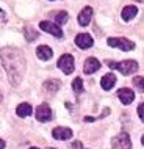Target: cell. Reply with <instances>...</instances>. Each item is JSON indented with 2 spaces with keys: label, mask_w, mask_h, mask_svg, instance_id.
<instances>
[{
  "label": "cell",
  "mask_w": 144,
  "mask_h": 149,
  "mask_svg": "<svg viewBox=\"0 0 144 149\" xmlns=\"http://www.w3.org/2000/svg\"><path fill=\"white\" fill-rule=\"evenodd\" d=\"M0 58H2V64L6 71L10 83L13 86H17L22 82V77L27 69L25 57L22 50L17 47H3L0 50Z\"/></svg>",
  "instance_id": "cell-1"
},
{
  "label": "cell",
  "mask_w": 144,
  "mask_h": 149,
  "mask_svg": "<svg viewBox=\"0 0 144 149\" xmlns=\"http://www.w3.org/2000/svg\"><path fill=\"white\" fill-rule=\"evenodd\" d=\"M24 35H25V39H27V41H35V39L36 38H38V31H36L35 29H33V27H25V30H24Z\"/></svg>",
  "instance_id": "cell-18"
},
{
  "label": "cell",
  "mask_w": 144,
  "mask_h": 149,
  "mask_svg": "<svg viewBox=\"0 0 144 149\" xmlns=\"http://www.w3.org/2000/svg\"><path fill=\"white\" fill-rule=\"evenodd\" d=\"M72 130L67 127H55L53 130H52V136H53L55 140H71L72 138Z\"/></svg>",
  "instance_id": "cell-10"
},
{
  "label": "cell",
  "mask_w": 144,
  "mask_h": 149,
  "mask_svg": "<svg viewBox=\"0 0 144 149\" xmlns=\"http://www.w3.org/2000/svg\"><path fill=\"white\" fill-rule=\"evenodd\" d=\"M0 102H2V93H0Z\"/></svg>",
  "instance_id": "cell-27"
},
{
  "label": "cell",
  "mask_w": 144,
  "mask_h": 149,
  "mask_svg": "<svg viewBox=\"0 0 144 149\" xmlns=\"http://www.w3.org/2000/svg\"><path fill=\"white\" fill-rule=\"evenodd\" d=\"M111 144L113 149H132V140L127 132H121L118 136H114Z\"/></svg>",
  "instance_id": "cell-4"
},
{
  "label": "cell",
  "mask_w": 144,
  "mask_h": 149,
  "mask_svg": "<svg viewBox=\"0 0 144 149\" xmlns=\"http://www.w3.org/2000/svg\"><path fill=\"white\" fill-rule=\"evenodd\" d=\"M67 19H69V14H67L66 11H60V13L55 16V24H57V25H63V24L67 22Z\"/></svg>",
  "instance_id": "cell-19"
},
{
  "label": "cell",
  "mask_w": 144,
  "mask_h": 149,
  "mask_svg": "<svg viewBox=\"0 0 144 149\" xmlns=\"http://www.w3.org/2000/svg\"><path fill=\"white\" fill-rule=\"evenodd\" d=\"M60 86H61L60 80H47V82L44 83V88H46L49 93H57L60 90Z\"/></svg>",
  "instance_id": "cell-17"
},
{
  "label": "cell",
  "mask_w": 144,
  "mask_h": 149,
  "mask_svg": "<svg viewBox=\"0 0 144 149\" xmlns=\"http://www.w3.org/2000/svg\"><path fill=\"white\" fill-rule=\"evenodd\" d=\"M141 143L144 144V135H143V138H141Z\"/></svg>",
  "instance_id": "cell-26"
},
{
  "label": "cell",
  "mask_w": 144,
  "mask_h": 149,
  "mask_svg": "<svg viewBox=\"0 0 144 149\" xmlns=\"http://www.w3.org/2000/svg\"><path fill=\"white\" fill-rule=\"evenodd\" d=\"M30 149H38V148H30Z\"/></svg>",
  "instance_id": "cell-29"
},
{
  "label": "cell",
  "mask_w": 144,
  "mask_h": 149,
  "mask_svg": "<svg viewBox=\"0 0 144 149\" xmlns=\"http://www.w3.org/2000/svg\"><path fill=\"white\" fill-rule=\"evenodd\" d=\"M107 42L110 47H118V49H121L124 52H129V50L135 49V44L125 38H108Z\"/></svg>",
  "instance_id": "cell-3"
},
{
  "label": "cell",
  "mask_w": 144,
  "mask_h": 149,
  "mask_svg": "<svg viewBox=\"0 0 144 149\" xmlns=\"http://www.w3.org/2000/svg\"><path fill=\"white\" fill-rule=\"evenodd\" d=\"M39 29H41L42 31H47V33H50V35L57 36V38H61V36H63V31H61V29H60V27L57 25V24H53V22L42 21L41 24H39Z\"/></svg>",
  "instance_id": "cell-6"
},
{
  "label": "cell",
  "mask_w": 144,
  "mask_h": 149,
  "mask_svg": "<svg viewBox=\"0 0 144 149\" xmlns=\"http://www.w3.org/2000/svg\"><path fill=\"white\" fill-rule=\"evenodd\" d=\"M133 85L138 91H144V77H135L133 79Z\"/></svg>",
  "instance_id": "cell-21"
},
{
  "label": "cell",
  "mask_w": 144,
  "mask_h": 149,
  "mask_svg": "<svg viewBox=\"0 0 144 149\" xmlns=\"http://www.w3.org/2000/svg\"><path fill=\"white\" fill-rule=\"evenodd\" d=\"M75 44H77L80 49H89V47L94 44V41H93V38H91V35L80 33V35L75 36Z\"/></svg>",
  "instance_id": "cell-8"
},
{
  "label": "cell",
  "mask_w": 144,
  "mask_h": 149,
  "mask_svg": "<svg viewBox=\"0 0 144 149\" xmlns=\"http://www.w3.org/2000/svg\"><path fill=\"white\" fill-rule=\"evenodd\" d=\"M100 69V63H99L97 58H88L85 61V66H83V71H85V74H94V72H97Z\"/></svg>",
  "instance_id": "cell-12"
},
{
  "label": "cell",
  "mask_w": 144,
  "mask_h": 149,
  "mask_svg": "<svg viewBox=\"0 0 144 149\" xmlns=\"http://www.w3.org/2000/svg\"><path fill=\"white\" fill-rule=\"evenodd\" d=\"M16 113H17V116H21V118H27V116H30L33 113V108H31L30 104L22 102L21 105H17V108H16Z\"/></svg>",
  "instance_id": "cell-14"
},
{
  "label": "cell",
  "mask_w": 144,
  "mask_h": 149,
  "mask_svg": "<svg viewBox=\"0 0 144 149\" xmlns=\"http://www.w3.org/2000/svg\"><path fill=\"white\" fill-rule=\"evenodd\" d=\"M58 68L61 69L64 74H72L74 72V57L69 54H64L61 58L58 60Z\"/></svg>",
  "instance_id": "cell-5"
},
{
  "label": "cell",
  "mask_w": 144,
  "mask_h": 149,
  "mask_svg": "<svg viewBox=\"0 0 144 149\" xmlns=\"http://www.w3.org/2000/svg\"><path fill=\"white\" fill-rule=\"evenodd\" d=\"M36 55H38L39 60H42V61H47V60L52 58L53 52H52V49H50V47H47V46H39L38 49H36Z\"/></svg>",
  "instance_id": "cell-13"
},
{
  "label": "cell",
  "mask_w": 144,
  "mask_h": 149,
  "mask_svg": "<svg viewBox=\"0 0 144 149\" xmlns=\"http://www.w3.org/2000/svg\"><path fill=\"white\" fill-rule=\"evenodd\" d=\"M0 19H3V21H5V13H3L2 10H0Z\"/></svg>",
  "instance_id": "cell-24"
},
{
  "label": "cell",
  "mask_w": 144,
  "mask_h": 149,
  "mask_svg": "<svg viewBox=\"0 0 144 149\" xmlns=\"http://www.w3.org/2000/svg\"><path fill=\"white\" fill-rule=\"evenodd\" d=\"M91 17H93V8L91 6H85L78 14V24L82 27H86L88 24L91 22Z\"/></svg>",
  "instance_id": "cell-11"
},
{
  "label": "cell",
  "mask_w": 144,
  "mask_h": 149,
  "mask_svg": "<svg viewBox=\"0 0 144 149\" xmlns=\"http://www.w3.org/2000/svg\"><path fill=\"white\" fill-rule=\"evenodd\" d=\"M135 2H144V0H135Z\"/></svg>",
  "instance_id": "cell-28"
},
{
  "label": "cell",
  "mask_w": 144,
  "mask_h": 149,
  "mask_svg": "<svg viewBox=\"0 0 144 149\" xmlns=\"http://www.w3.org/2000/svg\"><path fill=\"white\" fill-rule=\"evenodd\" d=\"M114 83H116V77H114V74H105L102 77V82H100V85H102V88L105 91H108V90H111V88L114 86Z\"/></svg>",
  "instance_id": "cell-15"
},
{
  "label": "cell",
  "mask_w": 144,
  "mask_h": 149,
  "mask_svg": "<svg viewBox=\"0 0 144 149\" xmlns=\"http://www.w3.org/2000/svg\"><path fill=\"white\" fill-rule=\"evenodd\" d=\"M72 90H74L75 93H83V80L77 77V79H74V82H72Z\"/></svg>",
  "instance_id": "cell-20"
},
{
  "label": "cell",
  "mask_w": 144,
  "mask_h": 149,
  "mask_svg": "<svg viewBox=\"0 0 144 149\" xmlns=\"http://www.w3.org/2000/svg\"><path fill=\"white\" fill-rule=\"evenodd\" d=\"M138 115H139V118H141V121L144 123V104H139L138 105Z\"/></svg>",
  "instance_id": "cell-22"
},
{
  "label": "cell",
  "mask_w": 144,
  "mask_h": 149,
  "mask_svg": "<svg viewBox=\"0 0 144 149\" xmlns=\"http://www.w3.org/2000/svg\"><path fill=\"white\" fill-rule=\"evenodd\" d=\"M72 148H74V149H83V146H82V143H80V141H75L74 144H72Z\"/></svg>",
  "instance_id": "cell-23"
},
{
  "label": "cell",
  "mask_w": 144,
  "mask_h": 149,
  "mask_svg": "<svg viewBox=\"0 0 144 149\" xmlns=\"http://www.w3.org/2000/svg\"><path fill=\"white\" fill-rule=\"evenodd\" d=\"M118 97L121 99L124 105H129L135 100V93L130 88H121V90H118Z\"/></svg>",
  "instance_id": "cell-9"
},
{
  "label": "cell",
  "mask_w": 144,
  "mask_h": 149,
  "mask_svg": "<svg viewBox=\"0 0 144 149\" xmlns=\"http://www.w3.org/2000/svg\"><path fill=\"white\" fill-rule=\"evenodd\" d=\"M136 14H138V8L133 6V5L125 6L122 10V19H124V21H130V19H133Z\"/></svg>",
  "instance_id": "cell-16"
},
{
  "label": "cell",
  "mask_w": 144,
  "mask_h": 149,
  "mask_svg": "<svg viewBox=\"0 0 144 149\" xmlns=\"http://www.w3.org/2000/svg\"><path fill=\"white\" fill-rule=\"evenodd\" d=\"M5 148V141H3V140H0V149H3Z\"/></svg>",
  "instance_id": "cell-25"
},
{
  "label": "cell",
  "mask_w": 144,
  "mask_h": 149,
  "mask_svg": "<svg viewBox=\"0 0 144 149\" xmlns=\"http://www.w3.org/2000/svg\"><path fill=\"white\" fill-rule=\"evenodd\" d=\"M36 119L41 121V123H47V121L52 119V110L47 104H41L36 108Z\"/></svg>",
  "instance_id": "cell-7"
},
{
  "label": "cell",
  "mask_w": 144,
  "mask_h": 149,
  "mask_svg": "<svg viewBox=\"0 0 144 149\" xmlns=\"http://www.w3.org/2000/svg\"><path fill=\"white\" fill-rule=\"evenodd\" d=\"M107 64L110 68H113V69H118L121 74L124 75H130L133 74V72L138 71V63L133 61V60H125V61H121V63H113V61H107Z\"/></svg>",
  "instance_id": "cell-2"
}]
</instances>
